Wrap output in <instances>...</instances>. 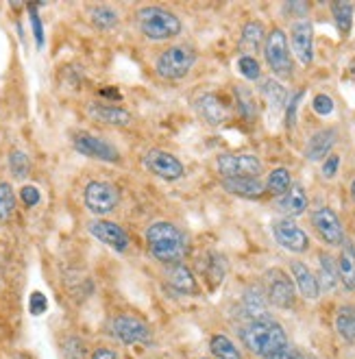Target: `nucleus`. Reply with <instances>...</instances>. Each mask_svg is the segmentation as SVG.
<instances>
[{
    "label": "nucleus",
    "mask_w": 355,
    "mask_h": 359,
    "mask_svg": "<svg viewBox=\"0 0 355 359\" xmlns=\"http://www.w3.org/2000/svg\"><path fill=\"white\" fill-rule=\"evenodd\" d=\"M146 244L153 257L163 264H181L187 252V242L179 226L173 222H155L146 229Z\"/></svg>",
    "instance_id": "f257e3e1"
},
{
    "label": "nucleus",
    "mask_w": 355,
    "mask_h": 359,
    "mask_svg": "<svg viewBox=\"0 0 355 359\" xmlns=\"http://www.w3.org/2000/svg\"><path fill=\"white\" fill-rule=\"evenodd\" d=\"M240 337L244 346L255 353L264 359H268L275 351H279L281 346L288 344V337H286V331L279 323L275 320H253L250 325H246L242 331H240Z\"/></svg>",
    "instance_id": "f03ea898"
},
{
    "label": "nucleus",
    "mask_w": 355,
    "mask_h": 359,
    "mask_svg": "<svg viewBox=\"0 0 355 359\" xmlns=\"http://www.w3.org/2000/svg\"><path fill=\"white\" fill-rule=\"evenodd\" d=\"M138 22L140 31L146 39L151 41H163V39H173L181 33V20L161 7H144L138 11Z\"/></svg>",
    "instance_id": "7ed1b4c3"
},
{
    "label": "nucleus",
    "mask_w": 355,
    "mask_h": 359,
    "mask_svg": "<svg viewBox=\"0 0 355 359\" xmlns=\"http://www.w3.org/2000/svg\"><path fill=\"white\" fill-rule=\"evenodd\" d=\"M194 61H196V55H194L192 48H187V46H170V48H166L157 57V72L163 79L177 81V79H183L187 72L192 70Z\"/></svg>",
    "instance_id": "20e7f679"
},
{
    "label": "nucleus",
    "mask_w": 355,
    "mask_h": 359,
    "mask_svg": "<svg viewBox=\"0 0 355 359\" xmlns=\"http://www.w3.org/2000/svg\"><path fill=\"white\" fill-rule=\"evenodd\" d=\"M264 57L266 63L270 66L277 76H290L292 74V57H290V46H288V37L281 29H273L266 35L264 41Z\"/></svg>",
    "instance_id": "39448f33"
},
{
    "label": "nucleus",
    "mask_w": 355,
    "mask_h": 359,
    "mask_svg": "<svg viewBox=\"0 0 355 359\" xmlns=\"http://www.w3.org/2000/svg\"><path fill=\"white\" fill-rule=\"evenodd\" d=\"M86 207L92 211L94 216H107L118 207L120 203V192L114 183L107 181H92L86 187Z\"/></svg>",
    "instance_id": "423d86ee"
},
{
    "label": "nucleus",
    "mask_w": 355,
    "mask_h": 359,
    "mask_svg": "<svg viewBox=\"0 0 355 359\" xmlns=\"http://www.w3.org/2000/svg\"><path fill=\"white\" fill-rule=\"evenodd\" d=\"M216 168L225 179H257L262 175V161L255 155H220Z\"/></svg>",
    "instance_id": "0eeeda50"
},
{
    "label": "nucleus",
    "mask_w": 355,
    "mask_h": 359,
    "mask_svg": "<svg viewBox=\"0 0 355 359\" xmlns=\"http://www.w3.org/2000/svg\"><path fill=\"white\" fill-rule=\"evenodd\" d=\"M266 283H268V303H273L279 309H290L295 307V283L288 274L279 268H273L266 272Z\"/></svg>",
    "instance_id": "6e6552de"
},
{
    "label": "nucleus",
    "mask_w": 355,
    "mask_h": 359,
    "mask_svg": "<svg viewBox=\"0 0 355 359\" xmlns=\"http://www.w3.org/2000/svg\"><path fill=\"white\" fill-rule=\"evenodd\" d=\"M144 168L149 170L151 175L163 179V181H177L185 175V168L183 163L166 151H149L144 155Z\"/></svg>",
    "instance_id": "1a4fd4ad"
},
{
    "label": "nucleus",
    "mask_w": 355,
    "mask_h": 359,
    "mask_svg": "<svg viewBox=\"0 0 355 359\" xmlns=\"http://www.w3.org/2000/svg\"><path fill=\"white\" fill-rule=\"evenodd\" d=\"M72 146H74L76 153L86 155L90 159L109 161V163L120 161V153H118L116 146H112L109 142L100 140L96 135H90V133H76L74 140H72Z\"/></svg>",
    "instance_id": "9d476101"
},
{
    "label": "nucleus",
    "mask_w": 355,
    "mask_h": 359,
    "mask_svg": "<svg viewBox=\"0 0 355 359\" xmlns=\"http://www.w3.org/2000/svg\"><path fill=\"white\" fill-rule=\"evenodd\" d=\"M312 224L316 226L319 236L329 246H342L344 242V229L340 218L333 214L329 207H321L312 214Z\"/></svg>",
    "instance_id": "9b49d317"
},
{
    "label": "nucleus",
    "mask_w": 355,
    "mask_h": 359,
    "mask_svg": "<svg viewBox=\"0 0 355 359\" xmlns=\"http://www.w3.org/2000/svg\"><path fill=\"white\" fill-rule=\"evenodd\" d=\"M290 41H292V50H295L297 59L303 66H309V63L314 61V29H312L307 20H299V22L292 25Z\"/></svg>",
    "instance_id": "f8f14e48"
},
{
    "label": "nucleus",
    "mask_w": 355,
    "mask_h": 359,
    "mask_svg": "<svg viewBox=\"0 0 355 359\" xmlns=\"http://www.w3.org/2000/svg\"><path fill=\"white\" fill-rule=\"evenodd\" d=\"M273 233L279 246H283L290 252H305L309 248V238L307 233L297 226L292 220H277L273 224Z\"/></svg>",
    "instance_id": "ddd939ff"
},
{
    "label": "nucleus",
    "mask_w": 355,
    "mask_h": 359,
    "mask_svg": "<svg viewBox=\"0 0 355 359\" xmlns=\"http://www.w3.org/2000/svg\"><path fill=\"white\" fill-rule=\"evenodd\" d=\"M114 335L118 337V340H122L124 344H138V342L149 340L151 329L144 320H140L138 316L122 313L114 320Z\"/></svg>",
    "instance_id": "4468645a"
},
{
    "label": "nucleus",
    "mask_w": 355,
    "mask_h": 359,
    "mask_svg": "<svg viewBox=\"0 0 355 359\" xmlns=\"http://www.w3.org/2000/svg\"><path fill=\"white\" fill-rule=\"evenodd\" d=\"M90 229V233L102 242V244H107L109 248L118 250V252H124L129 248V236L124 233V229L116 222H109V220H92L88 224Z\"/></svg>",
    "instance_id": "2eb2a0df"
},
{
    "label": "nucleus",
    "mask_w": 355,
    "mask_h": 359,
    "mask_svg": "<svg viewBox=\"0 0 355 359\" xmlns=\"http://www.w3.org/2000/svg\"><path fill=\"white\" fill-rule=\"evenodd\" d=\"M194 107H196L199 118L212 126H218L227 120V109L216 94H201L194 102Z\"/></svg>",
    "instance_id": "dca6fc26"
},
{
    "label": "nucleus",
    "mask_w": 355,
    "mask_h": 359,
    "mask_svg": "<svg viewBox=\"0 0 355 359\" xmlns=\"http://www.w3.org/2000/svg\"><path fill=\"white\" fill-rule=\"evenodd\" d=\"M290 270H292V277H295V283L303 297L309 301H316L321 297V285H319V279L314 277V272H312L303 262H292Z\"/></svg>",
    "instance_id": "f3484780"
},
{
    "label": "nucleus",
    "mask_w": 355,
    "mask_h": 359,
    "mask_svg": "<svg viewBox=\"0 0 355 359\" xmlns=\"http://www.w3.org/2000/svg\"><path fill=\"white\" fill-rule=\"evenodd\" d=\"M336 129H323L319 133H314L309 137L307 146H305V157L309 161H321V159H327L333 144H336Z\"/></svg>",
    "instance_id": "a211bd4d"
},
{
    "label": "nucleus",
    "mask_w": 355,
    "mask_h": 359,
    "mask_svg": "<svg viewBox=\"0 0 355 359\" xmlns=\"http://www.w3.org/2000/svg\"><path fill=\"white\" fill-rule=\"evenodd\" d=\"M90 116L102 124H109V126H127L131 124V114L122 107H114V104H100V102H92L88 107Z\"/></svg>",
    "instance_id": "6ab92c4d"
},
{
    "label": "nucleus",
    "mask_w": 355,
    "mask_h": 359,
    "mask_svg": "<svg viewBox=\"0 0 355 359\" xmlns=\"http://www.w3.org/2000/svg\"><path fill=\"white\" fill-rule=\"evenodd\" d=\"M244 311L253 320H266L268 318V299L260 285H250L244 290V299H242Z\"/></svg>",
    "instance_id": "aec40b11"
},
{
    "label": "nucleus",
    "mask_w": 355,
    "mask_h": 359,
    "mask_svg": "<svg viewBox=\"0 0 355 359\" xmlns=\"http://www.w3.org/2000/svg\"><path fill=\"white\" fill-rule=\"evenodd\" d=\"M166 281H168V285L181 294H196L199 292L194 274L185 264H170L168 270H166Z\"/></svg>",
    "instance_id": "412c9836"
},
{
    "label": "nucleus",
    "mask_w": 355,
    "mask_h": 359,
    "mask_svg": "<svg viewBox=\"0 0 355 359\" xmlns=\"http://www.w3.org/2000/svg\"><path fill=\"white\" fill-rule=\"evenodd\" d=\"M279 211L288 218H297L307 209V194L301 185H292L288 192L279 198Z\"/></svg>",
    "instance_id": "4be33fe9"
},
{
    "label": "nucleus",
    "mask_w": 355,
    "mask_h": 359,
    "mask_svg": "<svg viewBox=\"0 0 355 359\" xmlns=\"http://www.w3.org/2000/svg\"><path fill=\"white\" fill-rule=\"evenodd\" d=\"M222 187L229 194H236L242 198H260L266 192V187L260 179H225Z\"/></svg>",
    "instance_id": "5701e85b"
},
{
    "label": "nucleus",
    "mask_w": 355,
    "mask_h": 359,
    "mask_svg": "<svg viewBox=\"0 0 355 359\" xmlns=\"http://www.w3.org/2000/svg\"><path fill=\"white\" fill-rule=\"evenodd\" d=\"M338 266V279L347 290L355 287V248L351 242H342V252L336 262Z\"/></svg>",
    "instance_id": "b1692460"
},
{
    "label": "nucleus",
    "mask_w": 355,
    "mask_h": 359,
    "mask_svg": "<svg viewBox=\"0 0 355 359\" xmlns=\"http://www.w3.org/2000/svg\"><path fill=\"white\" fill-rule=\"evenodd\" d=\"M266 41V31H264V25L253 20V22H248L242 31V39H240V46L244 53H257L260 46Z\"/></svg>",
    "instance_id": "393cba45"
},
{
    "label": "nucleus",
    "mask_w": 355,
    "mask_h": 359,
    "mask_svg": "<svg viewBox=\"0 0 355 359\" xmlns=\"http://www.w3.org/2000/svg\"><path fill=\"white\" fill-rule=\"evenodd\" d=\"M319 262H321V281H319V285L323 287V290H333L338 285V266H336V262L331 259V255L329 252H321L319 255Z\"/></svg>",
    "instance_id": "a878e982"
},
{
    "label": "nucleus",
    "mask_w": 355,
    "mask_h": 359,
    "mask_svg": "<svg viewBox=\"0 0 355 359\" xmlns=\"http://www.w3.org/2000/svg\"><path fill=\"white\" fill-rule=\"evenodd\" d=\"M273 196H283L288 189L292 187V179H290V170L288 168H275L273 172L268 175V181L264 185Z\"/></svg>",
    "instance_id": "bb28decb"
},
{
    "label": "nucleus",
    "mask_w": 355,
    "mask_h": 359,
    "mask_svg": "<svg viewBox=\"0 0 355 359\" xmlns=\"http://www.w3.org/2000/svg\"><path fill=\"white\" fill-rule=\"evenodd\" d=\"M331 13L336 18V27H338L340 35L347 37L353 27V5L347 3V0H338V3L331 5Z\"/></svg>",
    "instance_id": "cd10ccee"
},
{
    "label": "nucleus",
    "mask_w": 355,
    "mask_h": 359,
    "mask_svg": "<svg viewBox=\"0 0 355 359\" xmlns=\"http://www.w3.org/2000/svg\"><path fill=\"white\" fill-rule=\"evenodd\" d=\"M336 329L342 335V340L347 342H355V309L344 305L338 309L336 316Z\"/></svg>",
    "instance_id": "c85d7f7f"
},
{
    "label": "nucleus",
    "mask_w": 355,
    "mask_h": 359,
    "mask_svg": "<svg viewBox=\"0 0 355 359\" xmlns=\"http://www.w3.org/2000/svg\"><path fill=\"white\" fill-rule=\"evenodd\" d=\"M210 348H212L216 359H242L240 351L236 348V344L229 340L227 335H214L212 342H210Z\"/></svg>",
    "instance_id": "c756f323"
},
{
    "label": "nucleus",
    "mask_w": 355,
    "mask_h": 359,
    "mask_svg": "<svg viewBox=\"0 0 355 359\" xmlns=\"http://www.w3.org/2000/svg\"><path fill=\"white\" fill-rule=\"evenodd\" d=\"M15 211V194H13V187L11 183L3 181L0 183V224H5L11 220Z\"/></svg>",
    "instance_id": "7c9ffc66"
},
{
    "label": "nucleus",
    "mask_w": 355,
    "mask_h": 359,
    "mask_svg": "<svg viewBox=\"0 0 355 359\" xmlns=\"http://www.w3.org/2000/svg\"><path fill=\"white\" fill-rule=\"evenodd\" d=\"M90 18H92V22L98 29H114L118 25V13L112 7H105V5L92 7L90 9Z\"/></svg>",
    "instance_id": "2f4dec72"
},
{
    "label": "nucleus",
    "mask_w": 355,
    "mask_h": 359,
    "mask_svg": "<svg viewBox=\"0 0 355 359\" xmlns=\"http://www.w3.org/2000/svg\"><path fill=\"white\" fill-rule=\"evenodd\" d=\"M262 92H264L266 100L270 102V107L281 109L283 104H286V88L281 86V83H277V81H273V79H268V81H264Z\"/></svg>",
    "instance_id": "473e14b6"
},
{
    "label": "nucleus",
    "mask_w": 355,
    "mask_h": 359,
    "mask_svg": "<svg viewBox=\"0 0 355 359\" xmlns=\"http://www.w3.org/2000/svg\"><path fill=\"white\" fill-rule=\"evenodd\" d=\"M9 170L15 179H27L31 172V161L27 157V153L22 151H11L9 153Z\"/></svg>",
    "instance_id": "72a5a7b5"
},
{
    "label": "nucleus",
    "mask_w": 355,
    "mask_h": 359,
    "mask_svg": "<svg viewBox=\"0 0 355 359\" xmlns=\"http://www.w3.org/2000/svg\"><path fill=\"white\" fill-rule=\"evenodd\" d=\"M238 70L244 79L248 81H257L260 74H262V68H260V61L253 57V55H242L238 59Z\"/></svg>",
    "instance_id": "f704fd0d"
},
{
    "label": "nucleus",
    "mask_w": 355,
    "mask_h": 359,
    "mask_svg": "<svg viewBox=\"0 0 355 359\" xmlns=\"http://www.w3.org/2000/svg\"><path fill=\"white\" fill-rule=\"evenodd\" d=\"M236 98H238L242 116L248 118V120H253L255 114H257V109H255V100H253V96H250V92L244 90V88H236Z\"/></svg>",
    "instance_id": "c9c22d12"
},
{
    "label": "nucleus",
    "mask_w": 355,
    "mask_h": 359,
    "mask_svg": "<svg viewBox=\"0 0 355 359\" xmlns=\"http://www.w3.org/2000/svg\"><path fill=\"white\" fill-rule=\"evenodd\" d=\"M210 259L212 262H207V268H205L207 279H212V283L218 285L222 281V277H225V262H222L220 255H216V252H212Z\"/></svg>",
    "instance_id": "e433bc0d"
},
{
    "label": "nucleus",
    "mask_w": 355,
    "mask_h": 359,
    "mask_svg": "<svg viewBox=\"0 0 355 359\" xmlns=\"http://www.w3.org/2000/svg\"><path fill=\"white\" fill-rule=\"evenodd\" d=\"M301 98H303V90L297 92L295 96L290 98V102H288V107H286V124H288V129H292V126L297 124V111H299Z\"/></svg>",
    "instance_id": "4c0bfd02"
},
{
    "label": "nucleus",
    "mask_w": 355,
    "mask_h": 359,
    "mask_svg": "<svg viewBox=\"0 0 355 359\" xmlns=\"http://www.w3.org/2000/svg\"><path fill=\"white\" fill-rule=\"evenodd\" d=\"M312 109H314L319 116H329L333 111V100H331V96H327V94L314 96V100H312Z\"/></svg>",
    "instance_id": "58836bf2"
},
{
    "label": "nucleus",
    "mask_w": 355,
    "mask_h": 359,
    "mask_svg": "<svg viewBox=\"0 0 355 359\" xmlns=\"http://www.w3.org/2000/svg\"><path fill=\"white\" fill-rule=\"evenodd\" d=\"M46 309H48V301H46L44 294H41V292H33L31 299H29V311L33 316H41Z\"/></svg>",
    "instance_id": "ea45409f"
},
{
    "label": "nucleus",
    "mask_w": 355,
    "mask_h": 359,
    "mask_svg": "<svg viewBox=\"0 0 355 359\" xmlns=\"http://www.w3.org/2000/svg\"><path fill=\"white\" fill-rule=\"evenodd\" d=\"M64 353L68 359H83V355H86V344L76 340V337H70V340L64 344Z\"/></svg>",
    "instance_id": "a19ab883"
},
{
    "label": "nucleus",
    "mask_w": 355,
    "mask_h": 359,
    "mask_svg": "<svg viewBox=\"0 0 355 359\" xmlns=\"http://www.w3.org/2000/svg\"><path fill=\"white\" fill-rule=\"evenodd\" d=\"M31 9V25H33V35H35V44L41 48L44 46V29H41V20L35 11V5H29Z\"/></svg>",
    "instance_id": "79ce46f5"
},
{
    "label": "nucleus",
    "mask_w": 355,
    "mask_h": 359,
    "mask_svg": "<svg viewBox=\"0 0 355 359\" xmlns=\"http://www.w3.org/2000/svg\"><path fill=\"white\" fill-rule=\"evenodd\" d=\"M338 168H340V157L338 155H329L323 163V177L325 179H333L338 175Z\"/></svg>",
    "instance_id": "37998d69"
},
{
    "label": "nucleus",
    "mask_w": 355,
    "mask_h": 359,
    "mask_svg": "<svg viewBox=\"0 0 355 359\" xmlns=\"http://www.w3.org/2000/svg\"><path fill=\"white\" fill-rule=\"evenodd\" d=\"M20 198H22V203L27 205V207H35L37 203H39V189L37 187H33V185H25L22 187V192H20Z\"/></svg>",
    "instance_id": "c03bdc74"
},
{
    "label": "nucleus",
    "mask_w": 355,
    "mask_h": 359,
    "mask_svg": "<svg viewBox=\"0 0 355 359\" xmlns=\"http://www.w3.org/2000/svg\"><path fill=\"white\" fill-rule=\"evenodd\" d=\"M92 359H118V355L112 351V348H105V346H100L92 353Z\"/></svg>",
    "instance_id": "a18cd8bd"
},
{
    "label": "nucleus",
    "mask_w": 355,
    "mask_h": 359,
    "mask_svg": "<svg viewBox=\"0 0 355 359\" xmlns=\"http://www.w3.org/2000/svg\"><path fill=\"white\" fill-rule=\"evenodd\" d=\"M351 194H353V198H355V179H353V183H351Z\"/></svg>",
    "instance_id": "49530a36"
},
{
    "label": "nucleus",
    "mask_w": 355,
    "mask_h": 359,
    "mask_svg": "<svg viewBox=\"0 0 355 359\" xmlns=\"http://www.w3.org/2000/svg\"><path fill=\"white\" fill-rule=\"evenodd\" d=\"M15 359H31L29 355H15Z\"/></svg>",
    "instance_id": "de8ad7c7"
}]
</instances>
